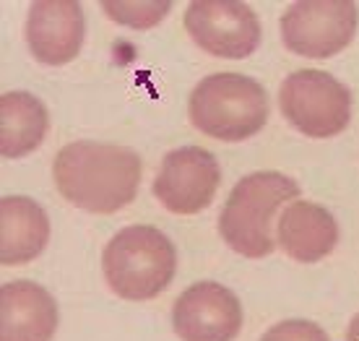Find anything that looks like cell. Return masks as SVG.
<instances>
[{
  "mask_svg": "<svg viewBox=\"0 0 359 341\" xmlns=\"http://www.w3.org/2000/svg\"><path fill=\"white\" fill-rule=\"evenodd\" d=\"M141 156L115 144L73 141L55 154L53 180L57 193L81 211L115 214L126 208L141 185Z\"/></svg>",
  "mask_w": 359,
  "mask_h": 341,
  "instance_id": "cell-1",
  "label": "cell"
},
{
  "mask_svg": "<svg viewBox=\"0 0 359 341\" xmlns=\"http://www.w3.org/2000/svg\"><path fill=\"white\" fill-rule=\"evenodd\" d=\"M299 185L281 172H252L232 188L219 214V234L245 258L273 253V219L284 203H294Z\"/></svg>",
  "mask_w": 359,
  "mask_h": 341,
  "instance_id": "cell-2",
  "label": "cell"
},
{
  "mask_svg": "<svg viewBox=\"0 0 359 341\" xmlns=\"http://www.w3.org/2000/svg\"><path fill=\"white\" fill-rule=\"evenodd\" d=\"M177 269L175 245L162 229L146 225L126 227L112 237L102 255L109 289L128 302H146L172 284Z\"/></svg>",
  "mask_w": 359,
  "mask_h": 341,
  "instance_id": "cell-3",
  "label": "cell"
},
{
  "mask_svg": "<svg viewBox=\"0 0 359 341\" xmlns=\"http://www.w3.org/2000/svg\"><path fill=\"white\" fill-rule=\"evenodd\" d=\"M190 123L203 135L237 144L261 133L269 123V94L243 73H214L190 94Z\"/></svg>",
  "mask_w": 359,
  "mask_h": 341,
  "instance_id": "cell-4",
  "label": "cell"
},
{
  "mask_svg": "<svg viewBox=\"0 0 359 341\" xmlns=\"http://www.w3.org/2000/svg\"><path fill=\"white\" fill-rule=\"evenodd\" d=\"M278 107L307 138H333L351 123V91L331 73L302 68L281 81Z\"/></svg>",
  "mask_w": 359,
  "mask_h": 341,
  "instance_id": "cell-5",
  "label": "cell"
},
{
  "mask_svg": "<svg viewBox=\"0 0 359 341\" xmlns=\"http://www.w3.org/2000/svg\"><path fill=\"white\" fill-rule=\"evenodd\" d=\"M357 21L351 0H299L281 16V39L294 55L325 60L351 45Z\"/></svg>",
  "mask_w": 359,
  "mask_h": 341,
  "instance_id": "cell-6",
  "label": "cell"
},
{
  "mask_svg": "<svg viewBox=\"0 0 359 341\" xmlns=\"http://www.w3.org/2000/svg\"><path fill=\"white\" fill-rule=\"evenodd\" d=\"M182 24L190 39L214 58L243 60L261 45V21L240 0H193Z\"/></svg>",
  "mask_w": 359,
  "mask_h": 341,
  "instance_id": "cell-7",
  "label": "cell"
},
{
  "mask_svg": "<svg viewBox=\"0 0 359 341\" xmlns=\"http://www.w3.org/2000/svg\"><path fill=\"white\" fill-rule=\"evenodd\" d=\"M219 182L222 170L214 154L201 146H182L164 154L154 178V196L172 214L193 216L211 206Z\"/></svg>",
  "mask_w": 359,
  "mask_h": 341,
  "instance_id": "cell-8",
  "label": "cell"
},
{
  "mask_svg": "<svg viewBox=\"0 0 359 341\" xmlns=\"http://www.w3.org/2000/svg\"><path fill=\"white\" fill-rule=\"evenodd\" d=\"M172 326L182 341H234L243 328V305L219 281H198L175 300Z\"/></svg>",
  "mask_w": 359,
  "mask_h": 341,
  "instance_id": "cell-9",
  "label": "cell"
},
{
  "mask_svg": "<svg viewBox=\"0 0 359 341\" xmlns=\"http://www.w3.org/2000/svg\"><path fill=\"white\" fill-rule=\"evenodd\" d=\"M27 45L42 65H65L81 53L83 11L76 0H36L27 16Z\"/></svg>",
  "mask_w": 359,
  "mask_h": 341,
  "instance_id": "cell-10",
  "label": "cell"
},
{
  "mask_svg": "<svg viewBox=\"0 0 359 341\" xmlns=\"http://www.w3.org/2000/svg\"><path fill=\"white\" fill-rule=\"evenodd\" d=\"M60 323L57 302L34 281L0 287V341H53Z\"/></svg>",
  "mask_w": 359,
  "mask_h": 341,
  "instance_id": "cell-11",
  "label": "cell"
},
{
  "mask_svg": "<svg viewBox=\"0 0 359 341\" xmlns=\"http://www.w3.org/2000/svg\"><path fill=\"white\" fill-rule=\"evenodd\" d=\"M276 240L289 258L318 263L339 243V227L331 211L310 201H294L278 216Z\"/></svg>",
  "mask_w": 359,
  "mask_h": 341,
  "instance_id": "cell-12",
  "label": "cell"
},
{
  "mask_svg": "<svg viewBox=\"0 0 359 341\" xmlns=\"http://www.w3.org/2000/svg\"><path fill=\"white\" fill-rule=\"evenodd\" d=\"M50 240V219L34 198L6 196L0 201V260L21 266L39 258Z\"/></svg>",
  "mask_w": 359,
  "mask_h": 341,
  "instance_id": "cell-13",
  "label": "cell"
},
{
  "mask_svg": "<svg viewBox=\"0 0 359 341\" xmlns=\"http://www.w3.org/2000/svg\"><path fill=\"white\" fill-rule=\"evenodd\" d=\"M47 107L29 91H6L0 97V152L18 159L36 152L47 135Z\"/></svg>",
  "mask_w": 359,
  "mask_h": 341,
  "instance_id": "cell-14",
  "label": "cell"
},
{
  "mask_svg": "<svg viewBox=\"0 0 359 341\" xmlns=\"http://www.w3.org/2000/svg\"><path fill=\"white\" fill-rule=\"evenodd\" d=\"M102 8L117 24L144 32L170 16L172 0H102Z\"/></svg>",
  "mask_w": 359,
  "mask_h": 341,
  "instance_id": "cell-15",
  "label": "cell"
},
{
  "mask_svg": "<svg viewBox=\"0 0 359 341\" xmlns=\"http://www.w3.org/2000/svg\"><path fill=\"white\" fill-rule=\"evenodd\" d=\"M261 341H331V339H328V333L318 323L294 318V321H281V323L271 326L269 331L263 333Z\"/></svg>",
  "mask_w": 359,
  "mask_h": 341,
  "instance_id": "cell-16",
  "label": "cell"
},
{
  "mask_svg": "<svg viewBox=\"0 0 359 341\" xmlns=\"http://www.w3.org/2000/svg\"><path fill=\"white\" fill-rule=\"evenodd\" d=\"M346 341H359V313L351 318L349 328H346Z\"/></svg>",
  "mask_w": 359,
  "mask_h": 341,
  "instance_id": "cell-17",
  "label": "cell"
}]
</instances>
